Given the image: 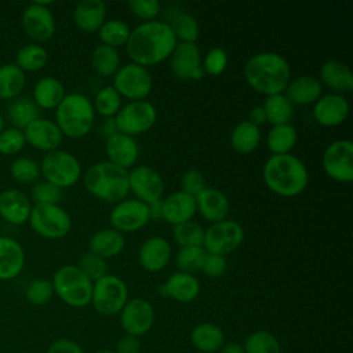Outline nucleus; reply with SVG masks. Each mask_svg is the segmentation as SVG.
I'll use <instances>...</instances> for the list:
<instances>
[{
    "label": "nucleus",
    "instance_id": "f257e3e1",
    "mask_svg": "<svg viewBox=\"0 0 353 353\" xmlns=\"http://www.w3.org/2000/svg\"><path fill=\"white\" fill-rule=\"evenodd\" d=\"M176 43V37L167 22L152 19L131 30L125 50L134 63L146 68L171 57Z\"/></svg>",
    "mask_w": 353,
    "mask_h": 353
},
{
    "label": "nucleus",
    "instance_id": "f03ea898",
    "mask_svg": "<svg viewBox=\"0 0 353 353\" xmlns=\"http://www.w3.org/2000/svg\"><path fill=\"white\" fill-rule=\"evenodd\" d=\"M243 73L251 88L268 97L284 92L290 83L291 68L279 52L262 51L245 62Z\"/></svg>",
    "mask_w": 353,
    "mask_h": 353
},
{
    "label": "nucleus",
    "instance_id": "7ed1b4c3",
    "mask_svg": "<svg viewBox=\"0 0 353 353\" xmlns=\"http://www.w3.org/2000/svg\"><path fill=\"white\" fill-rule=\"evenodd\" d=\"M266 186L285 197L302 193L309 182V172L301 159L291 153L272 154L262 170Z\"/></svg>",
    "mask_w": 353,
    "mask_h": 353
},
{
    "label": "nucleus",
    "instance_id": "20e7f679",
    "mask_svg": "<svg viewBox=\"0 0 353 353\" xmlns=\"http://www.w3.org/2000/svg\"><path fill=\"white\" fill-rule=\"evenodd\" d=\"M83 182L88 193L108 203H119L130 192L128 170L108 160L92 164L84 172Z\"/></svg>",
    "mask_w": 353,
    "mask_h": 353
},
{
    "label": "nucleus",
    "instance_id": "39448f33",
    "mask_svg": "<svg viewBox=\"0 0 353 353\" xmlns=\"http://www.w3.org/2000/svg\"><path fill=\"white\" fill-rule=\"evenodd\" d=\"M57 125L61 132L70 138H81L87 135L95 120L92 102L80 92H72L63 97L55 108Z\"/></svg>",
    "mask_w": 353,
    "mask_h": 353
},
{
    "label": "nucleus",
    "instance_id": "423d86ee",
    "mask_svg": "<svg viewBox=\"0 0 353 353\" xmlns=\"http://www.w3.org/2000/svg\"><path fill=\"white\" fill-rule=\"evenodd\" d=\"M54 292L69 306L84 307L91 303L92 281L76 266L65 265L52 277Z\"/></svg>",
    "mask_w": 353,
    "mask_h": 353
},
{
    "label": "nucleus",
    "instance_id": "0eeeda50",
    "mask_svg": "<svg viewBox=\"0 0 353 353\" xmlns=\"http://www.w3.org/2000/svg\"><path fill=\"white\" fill-rule=\"evenodd\" d=\"M128 301L127 284L116 274H105L92 283L91 303L102 316L119 314Z\"/></svg>",
    "mask_w": 353,
    "mask_h": 353
},
{
    "label": "nucleus",
    "instance_id": "6e6552de",
    "mask_svg": "<svg viewBox=\"0 0 353 353\" xmlns=\"http://www.w3.org/2000/svg\"><path fill=\"white\" fill-rule=\"evenodd\" d=\"M112 85L121 97L131 101H142L150 94L153 79L148 68L130 62L117 69L113 74Z\"/></svg>",
    "mask_w": 353,
    "mask_h": 353
},
{
    "label": "nucleus",
    "instance_id": "1a4fd4ad",
    "mask_svg": "<svg viewBox=\"0 0 353 353\" xmlns=\"http://www.w3.org/2000/svg\"><path fill=\"white\" fill-rule=\"evenodd\" d=\"M29 222L36 233L47 239H61L72 226L69 214L58 204H36L30 210Z\"/></svg>",
    "mask_w": 353,
    "mask_h": 353
},
{
    "label": "nucleus",
    "instance_id": "9d476101",
    "mask_svg": "<svg viewBox=\"0 0 353 353\" xmlns=\"http://www.w3.org/2000/svg\"><path fill=\"white\" fill-rule=\"evenodd\" d=\"M157 119V110L149 101H130L123 105L114 116L119 132L130 137L139 135L150 130Z\"/></svg>",
    "mask_w": 353,
    "mask_h": 353
},
{
    "label": "nucleus",
    "instance_id": "9b49d317",
    "mask_svg": "<svg viewBox=\"0 0 353 353\" xmlns=\"http://www.w3.org/2000/svg\"><path fill=\"white\" fill-rule=\"evenodd\" d=\"M41 172L46 181L58 188H69L74 185L81 175L79 160L66 150L48 152L41 161Z\"/></svg>",
    "mask_w": 353,
    "mask_h": 353
},
{
    "label": "nucleus",
    "instance_id": "f8f14e48",
    "mask_svg": "<svg viewBox=\"0 0 353 353\" xmlns=\"http://www.w3.org/2000/svg\"><path fill=\"white\" fill-rule=\"evenodd\" d=\"M244 240L243 226L232 219H223L211 223L204 229L203 247L208 254H216L225 256L234 251Z\"/></svg>",
    "mask_w": 353,
    "mask_h": 353
},
{
    "label": "nucleus",
    "instance_id": "ddd939ff",
    "mask_svg": "<svg viewBox=\"0 0 353 353\" xmlns=\"http://www.w3.org/2000/svg\"><path fill=\"white\" fill-rule=\"evenodd\" d=\"M325 174L338 182L353 181V143L350 139L331 142L323 153Z\"/></svg>",
    "mask_w": 353,
    "mask_h": 353
},
{
    "label": "nucleus",
    "instance_id": "4468645a",
    "mask_svg": "<svg viewBox=\"0 0 353 353\" xmlns=\"http://www.w3.org/2000/svg\"><path fill=\"white\" fill-rule=\"evenodd\" d=\"M150 219L149 205L138 199H124L110 210L109 221L113 229L121 232H137Z\"/></svg>",
    "mask_w": 353,
    "mask_h": 353
},
{
    "label": "nucleus",
    "instance_id": "2eb2a0df",
    "mask_svg": "<svg viewBox=\"0 0 353 353\" xmlns=\"http://www.w3.org/2000/svg\"><path fill=\"white\" fill-rule=\"evenodd\" d=\"M153 323L154 309L143 298L128 299L120 312V324L127 335L139 338L150 331Z\"/></svg>",
    "mask_w": 353,
    "mask_h": 353
},
{
    "label": "nucleus",
    "instance_id": "dca6fc26",
    "mask_svg": "<svg viewBox=\"0 0 353 353\" xmlns=\"http://www.w3.org/2000/svg\"><path fill=\"white\" fill-rule=\"evenodd\" d=\"M128 185L135 197L146 204L161 200L164 192V181L161 175L146 164L137 165L128 171Z\"/></svg>",
    "mask_w": 353,
    "mask_h": 353
},
{
    "label": "nucleus",
    "instance_id": "f3484780",
    "mask_svg": "<svg viewBox=\"0 0 353 353\" xmlns=\"http://www.w3.org/2000/svg\"><path fill=\"white\" fill-rule=\"evenodd\" d=\"M171 70L181 80H200L205 74L201 66V55L196 43H176L171 54Z\"/></svg>",
    "mask_w": 353,
    "mask_h": 353
},
{
    "label": "nucleus",
    "instance_id": "a211bd4d",
    "mask_svg": "<svg viewBox=\"0 0 353 353\" xmlns=\"http://www.w3.org/2000/svg\"><path fill=\"white\" fill-rule=\"evenodd\" d=\"M51 1H34L22 14V26L25 33L36 40L46 41L55 33V21L47 6Z\"/></svg>",
    "mask_w": 353,
    "mask_h": 353
},
{
    "label": "nucleus",
    "instance_id": "6ab92c4d",
    "mask_svg": "<svg viewBox=\"0 0 353 353\" xmlns=\"http://www.w3.org/2000/svg\"><path fill=\"white\" fill-rule=\"evenodd\" d=\"M349 102L342 94L330 92L321 95L313 106L316 121L324 127H335L345 121L349 114Z\"/></svg>",
    "mask_w": 353,
    "mask_h": 353
},
{
    "label": "nucleus",
    "instance_id": "aec40b11",
    "mask_svg": "<svg viewBox=\"0 0 353 353\" xmlns=\"http://www.w3.org/2000/svg\"><path fill=\"white\" fill-rule=\"evenodd\" d=\"M105 150L108 161L128 170L131 168L139 156V146L134 137H130L123 132H116L109 137L105 143Z\"/></svg>",
    "mask_w": 353,
    "mask_h": 353
},
{
    "label": "nucleus",
    "instance_id": "412c9836",
    "mask_svg": "<svg viewBox=\"0 0 353 353\" xmlns=\"http://www.w3.org/2000/svg\"><path fill=\"white\" fill-rule=\"evenodd\" d=\"M25 141L40 150H57L62 142V132L57 123L46 119H37L30 123L25 131Z\"/></svg>",
    "mask_w": 353,
    "mask_h": 353
},
{
    "label": "nucleus",
    "instance_id": "4be33fe9",
    "mask_svg": "<svg viewBox=\"0 0 353 353\" xmlns=\"http://www.w3.org/2000/svg\"><path fill=\"white\" fill-rule=\"evenodd\" d=\"M196 211V199L182 190H176L163 200L161 219L175 226L190 221Z\"/></svg>",
    "mask_w": 353,
    "mask_h": 353
},
{
    "label": "nucleus",
    "instance_id": "5701e85b",
    "mask_svg": "<svg viewBox=\"0 0 353 353\" xmlns=\"http://www.w3.org/2000/svg\"><path fill=\"white\" fill-rule=\"evenodd\" d=\"M171 245L161 236L146 239L138 251L141 266L148 272H159L165 268L171 258Z\"/></svg>",
    "mask_w": 353,
    "mask_h": 353
},
{
    "label": "nucleus",
    "instance_id": "b1692460",
    "mask_svg": "<svg viewBox=\"0 0 353 353\" xmlns=\"http://www.w3.org/2000/svg\"><path fill=\"white\" fill-rule=\"evenodd\" d=\"M163 295L182 303L194 301L200 294V283L196 276L185 272L172 273L161 285Z\"/></svg>",
    "mask_w": 353,
    "mask_h": 353
},
{
    "label": "nucleus",
    "instance_id": "393cba45",
    "mask_svg": "<svg viewBox=\"0 0 353 353\" xmlns=\"http://www.w3.org/2000/svg\"><path fill=\"white\" fill-rule=\"evenodd\" d=\"M196 207L201 216L211 223L226 219L229 214L228 197L215 188H205L196 197Z\"/></svg>",
    "mask_w": 353,
    "mask_h": 353
},
{
    "label": "nucleus",
    "instance_id": "a878e982",
    "mask_svg": "<svg viewBox=\"0 0 353 353\" xmlns=\"http://www.w3.org/2000/svg\"><path fill=\"white\" fill-rule=\"evenodd\" d=\"M323 92V84L314 76L302 74L290 80L284 90V95L292 105L314 103Z\"/></svg>",
    "mask_w": 353,
    "mask_h": 353
},
{
    "label": "nucleus",
    "instance_id": "bb28decb",
    "mask_svg": "<svg viewBox=\"0 0 353 353\" xmlns=\"http://www.w3.org/2000/svg\"><path fill=\"white\" fill-rule=\"evenodd\" d=\"M73 21L83 32H95L106 21V4L102 0H81L73 10Z\"/></svg>",
    "mask_w": 353,
    "mask_h": 353
},
{
    "label": "nucleus",
    "instance_id": "cd10ccee",
    "mask_svg": "<svg viewBox=\"0 0 353 353\" xmlns=\"http://www.w3.org/2000/svg\"><path fill=\"white\" fill-rule=\"evenodd\" d=\"M30 201L19 190H6L0 194V215L14 225H22L29 219Z\"/></svg>",
    "mask_w": 353,
    "mask_h": 353
},
{
    "label": "nucleus",
    "instance_id": "c85d7f7f",
    "mask_svg": "<svg viewBox=\"0 0 353 353\" xmlns=\"http://www.w3.org/2000/svg\"><path fill=\"white\" fill-rule=\"evenodd\" d=\"M319 80L342 95L343 92H350L353 88L352 70L346 63L338 59H328L321 65Z\"/></svg>",
    "mask_w": 353,
    "mask_h": 353
},
{
    "label": "nucleus",
    "instance_id": "c756f323",
    "mask_svg": "<svg viewBox=\"0 0 353 353\" xmlns=\"http://www.w3.org/2000/svg\"><path fill=\"white\" fill-rule=\"evenodd\" d=\"M23 262L22 247L10 237H0V280H10L18 276Z\"/></svg>",
    "mask_w": 353,
    "mask_h": 353
},
{
    "label": "nucleus",
    "instance_id": "7c9ffc66",
    "mask_svg": "<svg viewBox=\"0 0 353 353\" xmlns=\"http://www.w3.org/2000/svg\"><path fill=\"white\" fill-rule=\"evenodd\" d=\"M124 236L119 230L101 229L91 236L88 241V248L90 252L105 259L119 255L124 248Z\"/></svg>",
    "mask_w": 353,
    "mask_h": 353
},
{
    "label": "nucleus",
    "instance_id": "2f4dec72",
    "mask_svg": "<svg viewBox=\"0 0 353 353\" xmlns=\"http://www.w3.org/2000/svg\"><path fill=\"white\" fill-rule=\"evenodd\" d=\"M190 342L199 352L216 353L225 343V334L216 324L201 323L192 330Z\"/></svg>",
    "mask_w": 353,
    "mask_h": 353
},
{
    "label": "nucleus",
    "instance_id": "473e14b6",
    "mask_svg": "<svg viewBox=\"0 0 353 353\" xmlns=\"http://www.w3.org/2000/svg\"><path fill=\"white\" fill-rule=\"evenodd\" d=\"M65 97V88L62 83L55 77L40 79L33 90L34 103L43 109L57 108Z\"/></svg>",
    "mask_w": 353,
    "mask_h": 353
},
{
    "label": "nucleus",
    "instance_id": "72a5a7b5",
    "mask_svg": "<svg viewBox=\"0 0 353 353\" xmlns=\"http://www.w3.org/2000/svg\"><path fill=\"white\" fill-rule=\"evenodd\" d=\"M261 142V130L248 120L237 123L230 132L232 148L243 154L254 152Z\"/></svg>",
    "mask_w": 353,
    "mask_h": 353
},
{
    "label": "nucleus",
    "instance_id": "f704fd0d",
    "mask_svg": "<svg viewBox=\"0 0 353 353\" xmlns=\"http://www.w3.org/2000/svg\"><path fill=\"white\" fill-rule=\"evenodd\" d=\"M298 141L296 128L290 124L273 125L266 137V145L273 154H285L295 146Z\"/></svg>",
    "mask_w": 353,
    "mask_h": 353
},
{
    "label": "nucleus",
    "instance_id": "c9c22d12",
    "mask_svg": "<svg viewBox=\"0 0 353 353\" xmlns=\"http://www.w3.org/2000/svg\"><path fill=\"white\" fill-rule=\"evenodd\" d=\"M262 108L266 114V121L272 125L290 123L294 116V105L281 94L268 95L262 103Z\"/></svg>",
    "mask_w": 353,
    "mask_h": 353
},
{
    "label": "nucleus",
    "instance_id": "e433bc0d",
    "mask_svg": "<svg viewBox=\"0 0 353 353\" xmlns=\"http://www.w3.org/2000/svg\"><path fill=\"white\" fill-rule=\"evenodd\" d=\"M91 65L101 76H113L120 68V54L117 48L98 44L91 54Z\"/></svg>",
    "mask_w": 353,
    "mask_h": 353
},
{
    "label": "nucleus",
    "instance_id": "4c0bfd02",
    "mask_svg": "<svg viewBox=\"0 0 353 353\" xmlns=\"http://www.w3.org/2000/svg\"><path fill=\"white\" fill-rule=\"evenodd\" d=\"M131 33V28L128 23L119 18L106 19L102 26L98 29V36L102 41V44L110 46V47H120L125 46L128 37Z\"/></svg>",
    "mask_w": 353,
    "mask_h": 353
},
{
    "label": "nucleus",
    "instance_id": "58836bf2",
    "mask_svg": "<svg viewBox=\"0 0 353 353\" xmlns=\"http://www.w3.org/2000/svg\"><path fill=\"white\" fill-rule=\"evenodd\" d=\"M25 85L23 72L14 63L0 66V98L10 99L17 97Z\"/></svg>",
    "mask_w": 353,
    "mask_h": 353
},
{
    "label": "nucleus",
    "instance_id": "ea45409f",
    "mask_svg": "<svg viewBox=\"0 0 353 353\" xmlns=\"http://www.w3.org/2000/svg\"><path fill=\"white\" fill-rule=\"evenodd\" d=\"M244 353H281V346L274 334L265 330L251 332L244 343Z\"/></svg>",
    "mask_w": 353,
    "mask_h": 353
},
{
    "label": "nucleus",
    "instance_id": "a19ab883",
    "mask_svg": "<svg viewBox=\"0 0 353 353\" xmlns=\"http://www.w3.org/2000/svg\"><path fill=\"white\" fill-rule=\"evenodd\" d=\"M8 117L18 128H26L39 119V106L29 98H19L8 106Z\"/></svg>",
    "mask_w": 353,
    "mask_h": 353
},
{
    "label": "nucleus",
    "instance_id": "79ce46f5",
    "mask_svg": "<svg viewBox=\"0 0 353 353\" xmlns=\"http://www.w3.org/2000/svg\"><path fill=\"white\" fill-rule=\"evenodd\" d=\"M207 251L203 245H190V247H181L176 252L175 263L179 272L185 273H196L201 270L204 259L207 256Z\"/></svg>",
    "mask_w": 353,
    "mask_h": 353
},
{
    "label": "nucleus",
    "instance_id": "37998d69",
    "mask_svg": "<svg viewBox=\"0 0 353 353\" xmlns=\"http://www.w3.org/2000/svg\"><path fill=\"white\" fill-rule=\"evenodd\" d=\"M172 237L179 247L203 245L204 228L196 221H186L175 225L172 229Z\"/></svg>",
    "mask_w": 353,
    "mask_h": 353
},
{
    "label": "nucleus",
    "instance_id": "c03bdc74",
    "mask_svg": "<svg viewBox=\"0 0 353 353\" xmlns=\"http://www.w3.org/2000/svg\"><path fill=\"white\" fill-rule=\"evenodd\" d=\"M92 106L103 117H113L121 108V95L113 85H105L95 94Z\"/></svg>",
    "mask_w": 353,
    "mask_h": 353
},
{
    "label": "nucleus",
    "instance_id": "a18cd8bd",
    "mask_svg": "<svg viewBox=\"0 0 353 353\" xmlns=\"http://www.w3.org/2000/svg\"><path fill=\"white\" fill-rule=\"evenodd\" d=\"M47 51L37 44H28L17 54V66L23 72H34L41 69L47 62Z\"/></svg>",
    "mask_w": 353,
    "mask_h": 353
},
{
    "label": "nucleus",
    "instance_id": "49530a36",
    "mask_svg": "<svg viewBox=\"0 0 353 353\" xmlns=\"http://www.w3.org/2000/svg\"><path fill=\"white\" fill-rule=\"evenodd\" d=\"M168 25L176 40L179 39L185 43H196L199 37V23L193 15L188 12H179L172 18L171 23Z\"/></svg>",
    "mask_w": 353,
    "mask_h": 353
},
{
    "label": "nucleus",
    "instance_id": "de8ad7c7",
    "mask_svg": "<svg viewBox=\"0 0 353 353\" xmlns=\"http://www.w3.org/2000/svg\"><path fill=\"white\" fill-rule=\"evenodd\" d=\"M77 268L94 283L97 280H99L101 277H103L108 270L106 262L103 258L92 254V252H87L83 254L81 258L79 259V265Z\"/></svg>",
    "mask_w": 353,
    "mask_h": 353
},
{
    "label": "nucleus",
    "instance_id": "09e8293b",
    "mask_svg": "<svg viewBox=\"0 0 353 353\" xmlns=\"http://www.w3.org/2000/svg\"><path fill=\"white\" fill-rule=\"evenodd\" d=\"M40 168L36 161L28 157L17 159L11 165V175L21 183H30L39 178Z\"/></svg>",
    "mask_w": 353,
    "mask_h": 353
},
{
    "label": "nucleus",
    "instance_id": "8fccbe9b",
    "mask_svg": "<svg viewBox=\"0 0 353 353\" xmlns=\"http://www.w3.org/2000/svg\"><path fill=\"white\" fill-rule=\"evenodd\" d=\"M204 73L210 76H218L225 72L228 66V54L221 47H212L207 51L204 55V59L201 62Z\"/></svg>",
    "mask_w": 353,
    "mask_h": 353
},
{
    "label": "nucleus",
    "instance_id": "3c124183",
    "mask_svg": "<svg viewBox=\"0 0 353 353\" xmlns=\"http://www.w3.org/2000/svg\"><path fill=\"white\" fill-rule=\"evenodd\" d=\"M54 295V287L50 280H33L26 288V298L32 305H44Z\"/></svg>",
    "mask_w": 353,
    "mask_h": 353
},
{
    "label": "nucleus",
    "instance_id": "603ef678",
    "mask_svg": "<svg viewBox=\"0 0 353 353\" xmlns=\"http://www.w3.org/2000/svg\"><path fill=\"white\" fill-rule=\"evenodd\" d=\"M32 196L36 204H58L62 199V189L48 181H44L34 185Z\"/></svg>",
    "mask_w": 353,
    "mask_h": 353
},
{
    "label": "nucleus",
    "instance_id": "864d4df0",
    "mask_svg": "<svg viewBox=\"0 0 353 353\" xmlns=\"http://www.w3.org/2000/svg\"><path fill=\"white\" fill-rule=\"evenodd\" d=\"M25 135L18 128H10L0 132V153L14 154L25 146Z\"/></svg>",
    "mask_w": 353,
    "mask_h": 353
},
{
    "label": "nucleus",
    "instance_id": "5fc2aeb1",
    "mask_svg": "<svg viewBox=\"0 0 353 353\" xmlns=\"http://www.w3.org/2000/svg\"><path fill=\"white\" fill-rule=\"evenodd\" d=\"M128 8L134 15L143 19V22L152 21L160 12V1L159 0H130Z\"/></svg>",
    "mask_w": 353,
    "mask_h": 353
},
{
    "label": "nucleus",
    "instance_id": "6e6d98bb",
    "mask_svg": "<svg viewBox=\"0 0 353 353\" xmlns=\"http://www.w3.org/2000/svg\"><path fill=\"white\" fill-rule=\"evenodd\" d=\"M181 190L196 197L201 190H204L205 182H204V176L199 170H188L183 172L182 178H181Z\"/></svg>",
    "mask_w": 353,
    "mask_h": 353
},
{
    "label": "nucleus",
    "instance_id": "4d7b16f0",
    "mask_svg": "<svg viewBox=\"0 0 353 353\" xmlns=\"http://www.w3.org/2000/svg\"><path fill=\"white\" fill-rule=\"evenodd\" d=\"M226 258L216 254H207L201 272L210 277H221L226 272Z\"/></svg>",
    "mask_w": 353,
    "mask_h": 353
},
{
    "label": "nucleus",
    "instance_id": "13d9d810",
    "mask_svg": "<svg viewBox=\"0 0 353 353\" xmlns=\"http://www.w3.org/2000/svg\"><path fill=\"white\" fill-rule=\"evenodd\" d=\"M47 353H84V350L77 342H74L72 339L61 338V339L54 341L48 346Z\"/></svg>",
    "mask_w": 353,
    "mask_h": 353
},
{
    "label": "nucleus",
    "instance_id": "bf43d9fd",
    "mask_svg": "<svg viewBox=\"0 0 353 353\" xmlns=\"http://www.w3.org/2000/svg\"><path fill=\"white\" fill-rule=\"evenodd\" d=\"M114 353H139L141 352V341L137 336L132 335H123L117 343Z\"/></svg>",
    "mask_w": 353,
    "mask_h": 353
},
{
    "label": "nucleus",
    "instance_id": "052dcab7",
    "mask_svg": "<svg viewBox=\"0 0 353 353\" xmlns=\"http://www.w3.org/2000/svg\"><path fill=\"white\" fill-rule=\"evenodd\" d=\"M248 121H251L252 124H255V125H258V127L266 121V114H265V110H263L262 105L254 106V108L250 110Z\"/></svg>",
    "mask_w": 353,
    "mask_h": 353
},
{
    "label": "nucleus",
    "instance_id": "680f3d73",
    "mask_svg": "<svg viewBox=\"0 0 353 353\" xmlns=\"http://www.w3.org/2000/svg\"><path fill=\"white\" fill-rule=\"evenodd\" d=\"M101 132L102 135L108 139L109 137L114 135L116 132H119L117 130V125H116V121H114V117H106L101 125Z\"/></svg>",
    "mask_w": 353,
    "mask_h": 353
},
{
    "label": "nucleus",
    "instance_id": "e2e57ef3",
    "mask_svg": "<svg viewBox=\"0 0 353 353\" xmlns=\"http://www.w3.org/2000/svg\"><path fill=\"white\" fill-rule=\"evenodd\" d=\"M216 353H244V349H243V345L239 342H229V343H223Z\"/></svg>",
    "mask_w": 353,
    "mask_h": 353
},
{
    "label": "nucleus",
    "instance_id": "0e129e2a",
    "mask_svg": "<svg viewBox=\"0 0 353 353\" xmlns=\"http://www.w3.org/2000/svg\"><path fill=\"white\" fill-rule=\"evenodd\" d=\"M148 205H149L150 218L161 219V207H163V200H157V201L150 203V204H148Z\"/></svg>",
    "mask_w": 353,
    "mask_h": 353
},
{
    "label": "nucleus",
    "instance_id": "69168bd1",
    "mask_svg": "<svg viewBox=\"0 0 353 353\" xmlns=\"http://www.w3.org/2000/svg\"><path fill=\"white\" fill-rule=\"evenodd\" d=\"M95 353H114V352L109 350V349H101V350H97Z\"/></svg>",
    "mask_w": 353,
    "mask_h": 353
},
{
    "label": "nucleus",
    "instance_id": "338daca9",
    "mask_svg": "<svg viewBox=\"0 0 353 353\" xmlns=\"http://www.w3.org/2000/svg\"><path fill=\"white\" fill-rule=\"evenodd\" d=\"M3 124H4V121H3V117L0 116V132H1V130H3Z\"/></svg>",
    "mask_w": 353,
    "mask_h": 353
}]
</instances>
